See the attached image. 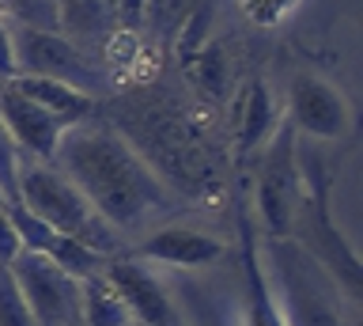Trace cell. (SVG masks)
Returning <instances> with one entry per match:
<instances>
[{
	"mask_svg": "<svg viewBox=\"0 0 363 326\" xmlns=\"http://www.w3.org/2000/svg\"><path fill=\"white\" fill-rule=\"evenodd\" d=\"M50 163L61 167L68 183L87 197V205L129 246L147 232L163 228L167 220L182 217V201L155 167L118 129L95 118L68 126Z\"/></svg>",
	"mask_w": 363,
	"mask_h": 326,
	"instance_id": "1",
	"label": "cell"
},
{
	"mask_svg": "<svg viewBox=\"0 0 363 326\" xmlns=\"http://www.w3.org/2000/svg\"><path fill=\"white\" fill-rule=\"evenodd\" d=\"M257 269L277 303L284 326H356L348 296L329 277V269L314 258V251L291 235H254Z\"/></svg>",
	"mask_w": 363,
	"mask_h": 326,
	"instance_id": "2",
	"label": "cell"
},
{
	"mask_svg": "<svg viewBox=\"0 0 363 326\" xmlns=\"http://www.w3.org/2000/svg\"><path fill=\"white\" fill-rule=\"evenodd\" d=\"M16 201L27 212H34L42 224H50L57 235H72L84 246H91L102 258L125 254L129 243L87 205V197L68 183V175L50 160L23 156L19 175H16Z\"/></svg>",
	"mask_w": 363,
	"mask_h": 326,
	"instance_id": "3",
	"label": "cell"
},
{
	"mask_svg": "<svg viewBox=\"0 0 363 326\" xmlns=\"http://www.w3.org/2000/svg\"><path fill=\"white\" fill-rule=\"evenodd\" d=\"M178 326H246V281L238 254L208 269H163Z\"/></svg>",
	"mask_w": 363,
	"mask_h": 326,
	"instance_id": "4",
	"label": "cell"
},
{
	"mask_svg": "<svg viewBox=\"0 0 363 326\" xmlns=\"http://www.w3.org/2000/svg\"><path fill=\"white\" fill-rule=\"evenodd\" d=\"M8 273L16 281L23 303H27L34 326H84L79 308V281L68 277L50 254L19 251L8 262Z\"/></svg>",
	"mask_w": 363,
	"mask_h": 326,
	"instance_id": "5",
	"label": "cell"
},
{
	"mask_svg": "<svg viewBox=\"0 0 363 326\" xmlns=\"http://www.w3.org/2000/svg\"><path fill=\"white\" fill-rule=\"evenodd\" d=\"M11 42H16V69L23 76H45V80L72 84L76 92H87L91 99L106 84L99 61H91L61 31H38V27L11 23Z\"/></svg>",
	"mask_w": 363,
	"mask_h": 326,
	"instance_id": "6",
	"label": "cell"
},
{
	"mask_svg": "<svg viewBox=\"0 0 363 326\" xmlns=\"http://www.w3.org/2000/svg\"><path fill=\"white\" fill-rule=\"evenodd\" d=\"M129 254L144 258L152 266H163V269H208V266H220L223 258H231L235 246L223 235L201 228V224L174 217L163 228H155L144 239H136L129 246Z\"/></svg>",
	"mask_w": 363,
	"mask_h": 326,
	"instance_id": "7",
	"label": "cell"
},
{
	"mask_svg": "<svg viewBox=\"0 0 363 326\" xmlns=\"http://www.w3.org/2000/svg\"><path fill=\"white\" fill-rule=\"evenodd\" d=\"M102 277L110 281L113 292L121 296V303L129 308L133 322H140V326H178L174 300H170L159 266L125 251V254H113L102 262Z\"/></svg>",
	"mask_w": 363,
	"mask_h": 326,
	"instance_id": "8",
	"label": "cell"
},
{
	"mask_svg": "<svg viewBox=\"0 0 363 326\" xmlns=\"http://www.w3.org/2000/svg\"><path fill=\"white\" fill-rule=\"evenodd\" d=\"M288 118L311 141H340L352 133V107L322 76H295L288 84Z\"/></svg>",
	"mask_w": 363,
	"mask_h": 326,
	"instance_id": "9",
	"label": "cell"
},
{
	"mask_svg": "<svg viewBox=\"0 0 363 326\" xmlns=\"http://www.w3.org/2000/svg\"><path fill=\"white\" fill-rule=\"evenodd\" d=\"M0 121L8 126L11 141L19 144L23 156H34V160H53L57 141L68 129L61 118H53L50 110H42L38 103L23 99L11 84H0Z\"/></svg>",
	"mask_w": 363,
	"mask_h": 326,
	"instance_id": "10",
	"label": "cell"
},
{
	"mask_svg": "<svg viewBox=\"0 0 363 326\" xmlns=\"http://www.w3.org/2000/svg\"><path fill=\"white\" fill-rule=\"evenodd\" d=\"M288 148L291 137L284 133L272 144V156L265 163V175L257 183V217L265 224V235H291V183H288Z\"/></svg>",
	"mask_w": 363,
	"mask_h": 326,
	"instance_id": "11",
	"label": "cell"
},
{
	"mask_svg": "<svg viewBox=\"0 0 363 326\" xmlns=\"http://www.w3.org/2000/svg\"><path fill=\"white\" fill-rule=\"evenodd\" d=\"M11 84L23 99H30V103H38L42 110H50L53 118H61L65 126H76V121L84 118H95V99L87 92H76L72 84H61V80H45V76H11Z\"/></svg>",
	"mask_w": 363,
	"mask_h": 326,
	"instance_id": "12",
	"label": "cell"
},
{
	"mask_svg": "<svg viewBox=\"0 0 363 326\" xmlns=\"http://www.w3.org/2000/svg\"><path fill=\"white\" fill-rule=\"evenodd\" d=\"M242 254H238V262H242V281H246V326H284L277 303L269 300V288L265 281H261V269H257V251H254V228H242Z\"/></svg>",
	"mask_w": 363,
	"mask_h": 326,
	"instance_id": "13",
	"label": "cell"
},
{
	"mask_svg": "<svg viewBox=\"0 0 363 326\" xmlns=\"http://www.w3.org/2000/svg\"><path fill=\"white\" fill-rule=\"evenodd\" d=\"M79 308H84V326H129V308L121 303V296L113 292L106 277L91 273L79 281Z\"/></svg>",
	"mask_w": 363,
	"mask_h": 326,
	"instance_id": "14",
	"label": "cell"
},
{
	"mask_svg": "<svg viewBox=\"0 0 363 326\" xmlns=\"http://www.w3.org/2000/svg\"><path fill=\"white\" fill-rule=\"evenodd\" d=\"M42 254H50L53 262L61 266L68 277H76V281H84V277H91V273H99L102 262H106L102 254H95L91 246H84L79 239H72V235H53V243L45 246Z\"/></svg>",
	"mask_w": 363,
	"mask_h": 326,
	"instance_id": "15",
	"label": "cell"
},
{
	"mask_svg": "<svg viewBox=\"0 0 363 326\" xmlns=\"http://www.w3.org/2000/svg\"><path fill=\"white\" fill-rule=\"evenodd\" d=\"M277 126V103H272L269 87L254 80L250 87V99H246V121H242V148H257L261 141L272 133Z\"/></svg>",
	"mask_w": 363,
	"mask_h": 326,
	"instance_id": "16",
	"label": "cell"
},
{
	"mask_svg": "<svg viewBox=\"0 0 363 326\" xmlns=\"http://www.w3.org/2000/svg\"><path fill=\"white\" fill-rule=\"evenodd\" d=\"M4 12L16 27H38V31H61V4L57 0H0Z\"/></svg>",
	"mask_w": 363,
	"mask_h": 326,
	"instance_id": "17",
	"label": "cell"
},
{
	"mask_svg": "<svg viewBox=\"0 0 363 326\" xmlns=\"http://www.w3.org/2000/svg\"><path fill=\"white\" fill-rule=\"evenodd\" d=\"M8 217H11V228H16L23 251H45V246L53 243L57 232L50 228V224H42L34 212H27L19 201H8Z\"/></svg>",
	"mask_w": 363,
	"mask_h": 326,
	"instance_id": "18",
	"label": "cell"
},
{
	"mask_svg": "<svg viewBox=\"0 0 363 326\" xmlns=\"http://www.w3.org/2000/svg\"><path fill=\"white\" fill-rule=\"evenodd\" d=\"M0 326H34L16 281L8 273V266H0Z\"/></svg>",
	"mask_w": 363,
	"mask_h": 326,
	"instance_id": "19",
	"label": "cell"
},
{
	"mask_svg": "<svg viewBox=\"0 0 363 326\" xmlns=\"http://www.w3.org/2000/svg\"><path fill=\"white\" fill-rule=\"evenodd\" d=\"M19 160H23L19 144L11 141L8 126L0 121V194H4L8 201H16V175H19Z\"/></svg>",
	"mask_w": 363,
	"mask_h": 326,
	"instance_id": "20",
	"label": "cell"
},
{
	"mask_svg": "<svg viewBox=\"0 0 363 326\" xmlns=\"http://www.w3.org/2000/svg\"><path fill=\"white\" fill-rule=\"evenodd\" d=\"M23 251L16 228H11V217H8V205H0V266H8L11 258Z\"/></svg>",
	"mask_w": 363,
	"mask_h": 326,
	"instance_id": "21",
	"label": "cell"
},
{
	"mask_svg": "<svg viewBox=\"0 0 363 326\" xmlns=\"http://www.w3.org/2000/svg\"><path fill=\"white\" fill-rule=\"evenodd\" d=\"M19 76L16 69V42H11V23L0 19V80H11Z\"/></svg>",
	"mask_w": 363,
	"mask_h": 326,
	"instance_id": "22",
	"label": "cell"
},
{
	"mask_svg": "<svg viewBox=\"0 0 363 326\" xmlns=\"http://www.w3.org/2000/svg\"><path fill=\"white\" fill-rule=\"evenodd\" d=\"M201 80L208 84L212 92H220V84H223V53H220V46L204 50V58H201Z\"/></svg>",
	"mask_w": 363,
	"mask_h": 326,
	"instance_id": "23",
	"label": "cell"
},
{
	"mask_svg": "<svg viewBox=\"0 0 363 326\" xmlns=\"http://www.w3.org/2000/svg\"><path fill=\"white\" fill-rule=\"evenodd\" d=\"M113 4L121 8V16H125V19H140V12H144L147 0H113Z\"/></svg>",
	"mask_w": 363,
	"mask_h": 326,
	"instance_id": "24",
	"label": "cell"
},
{
	"mask_svg": "<svg viewBox=\"0 0 363 326\" xmlns=\"http://www.w3.org/2000/svg\"><path fill=\"white\" fill-rule=\"evenodd\" d=\"M0 205H8V197H4V194H0Z\"/></svg>",
	"mask_w": 363,
	"mask_h": 326,
	"instance_id": "25",
	"label": "cell"
},
{
	"mask_svg": "<svg viewBox=\"0 0 363 326\" xmlns=\"http://www.w3.org/2000/svg\"><path fill=\"white\" fill-rule=\"evenodd\" d=\"M129 326H140V322H129Z\"/></svg>",
	"mask_w": 363,
	"mask_h": 326,
	"instance_id": "26",
	"label": "cell"
},
{
	"mask_svg": "<svg viewBox=\"0 0 363 326\" xmlns=\"http://www.w3.org/2000/svg\"><path fill=\"white\" fill-rule=\"evenodd\" d=\"M0 84H4V80H0Z\"/></svg>",
	"mask_w": 363,
	"mask_h": 326,
	"instance_id": "27",
	"label": "cell"
}]
</instances>
